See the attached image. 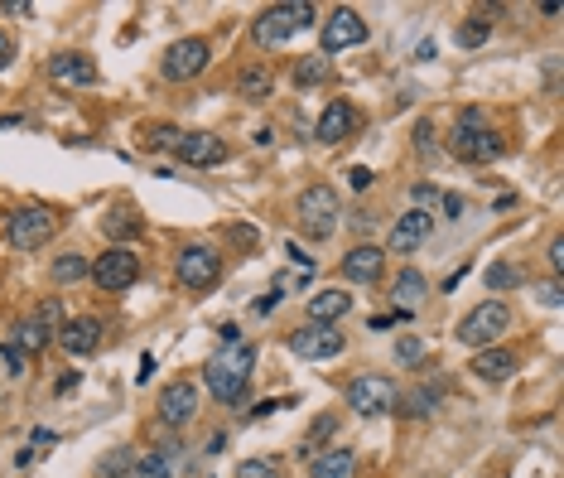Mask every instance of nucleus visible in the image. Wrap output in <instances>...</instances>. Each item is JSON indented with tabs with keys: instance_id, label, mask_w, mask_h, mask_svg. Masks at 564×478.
Wrapping results in <instances>:
<instances>
[{
	"instance_id": "obj_1",
	"label": "nucleus",
	"mask_w": 564,
	"mask_h": 478,
	"mask_svg": "<svg viewBox=\"0 0 564 478\" xmlns=\"http://www.w3.org/2000/svg\"><path fill=\"white\" fill-rule=\"evenodd\" d=\"M251 363H256V348H251V343H227L213 363L203 367L208 392H213L222 406H237L246 396V382H251Z\"/></svg>"
},
{
	"instance_id": "obj_2",
	"label": "nucleus",
	"mask_w": 564,
	"mask_h": 478,
	"mask_svg": "<svg viewBox=\"0 0 564 478\" xmlns=\"http://www.w3.org/2000/svg\"><path fill=\"white\" fill-rule=\"evenodd\" d=\"M309 25H314V5H309V0H290V5H270V10H261L256 25H251V34H256L261 49H280V44H290V39L304 34Z\"/></svg>"
},
{
	"instance_id": "obj_3",
	"label": "nucleus",
	"mask_w": 564,
	"mask_h": 478,
	"mask_svg": "<svg viewBox=\"0 0 564 478\" xmlns=\"http://www.w3.org/2000/svg\"><path fill=\"white\" fill-rule=\"evenodd\" d=\"M449 150H454L458 160H468V165H492L497 155H502V141L492 136V126L483 121V112H468L454 121V136H449Z\"/></svg>"
},
{
	"instance_id": "obj_4",
	"label": "nucleus",
	"mask_w": 564,
	"mask_h": 478,
	"mask_svg": "<svg viewBox=\"0 0 564 478\" xmlns=\"http://www.w3.org/2000/svg\"><path fill=\"white\" fill-rule=\"evenodd\" d=\"M511 329V310L502 300H483L478 310H468L458 319V343H468V348H492V338H502Z\"/></svg>"
},
{
	"instance_id": "obj_5",
	"label": "nucleus",
	"mask_w": 564,
	"mask_h": 478,
	"mask_svg": "<svg viewBox=\"0 0 564 478\" xmlns=\"http://www.w3.org/2000/svg\"><path fill=\"white\" fill-rule=\"evenodd\" d=\"M54 232H58V218L49 208H39V203L15 208V213H10V227H5V237H10L15 252H34V247L54 242Z\"/></svg>"
},
{
	"instance_id": "obj_6",
	"label": "nucleus",
	"mask_w": 564,
	"mask_h": 478,
	"mask_svg": "<svg viewBox=\"0 0 564 478\" xmlns=\"http://www.w3.org/2000/svg\"><path fill=\"white\" fill-rule=\"evenodd\" d=\"M299 227L309 232V237H328L333 227H338V194L328 189V184H309L304 194H299Z\"/></svg>"
},
{
	"instance_id": "obj_7",
	"label": "nucleus",
	"mask_w": 564,
	"mask_h": 478,
	"mask_svg": "<svg viewBox=\"0 0 564 478\" xmlns=\"http://www.w3.org/2000/svg\"><path fill=\"white\" fill-rule=\"evenodd\" d=\"M396 401H401V392H396V382L391 377H357L348 387V406L357 411V416H386V411H396Z\"/></svg>"
},
{
	"instance_id": "obj_8",
	"label": "nucleus",
	"mask_w": 564,
	"mask_h": 478,
	"mask_svg": "<svg viewBox=\"0 0 564 478\" xmlns=\"http://www.w3.org/2000/svg\"><path fill=\"white\" fill-rule=\"evenodd\" d=\"M362 39H367V20H362V15H357V10H348V5H343V10H333V15H328V20H323V29H319V54L328 58V54H343V49H357V44H362Z\"/></svg>"
},
{
	"instance_id": "obj_9",
	"label": "nucleus",
	"mask_w": 564,
	"mask_h": 478,
	"mask_svg": "<svg viewBox=\"0 0 564 478\" xmlns=\"http://www.w3.org/2000/svg\"><path fill=\"white\" fill-rule=\"evenodd\" d=\"M92 281L102 285V290H131L140 281V256L131 247H111V252L97 256V266L87 271Z\"/></svg>"
},
{
	"instance_id": "obj_10",
	"label": "nucleus",
	"mask_w": 564,
	"mask_h": 478,
	"mask_svg": "<svg viewBox=\"0 0 564 478\" xmlns=\"http://www.w3.org/2000/svg\"><path fill=\"white\" fill-rule=\"evenodd\" d=\"M203 68H208V39H179V44L164 49L160 73L169 83H193Z\"/></svg>"
},
{
	"instance_id": "obj_11",
	"label": "nucleus",
	"mask_w": 564,
	"mask_h": 478,
	"mask_svg": "<svg viewBox=\"0 0 564 478\" xmlns=\"http://www.w3.org/2000/svg\"><path fill=\"white\" fill-rule=\"evenodd\" d=\"M343 343H348V338H343L338 324H309V329H299V334L290 338V353L304 358V363H323V358H338Z\"/></svg>"
},
{
	"instance_id": "obj_12",
	"label": "nucleus",
	"mask_w": 564,
	"mask_h": 478,
	"mask_svg": "<svg viewBox=\"0 0 564 478\" xmlns=\"http://www.w3.org/2000/svg\"><path fill=\"white\" fill-rule=\"evenodd\" d=\"M217 276H222V256L213 247H184L179 252V281L188 290H213Z\"/></svg>"
},
{
	"instance_id": "obj_13",
	"label": "nucleus",
	"mask_w": 564,
	"mask_h": 478,
	"mask_svg": "<svg viewBox=\"0 0 564 478\" xmlns=\"http://www.w3.org/2000/svg\"><path fill=\"white\" fill-rule=\"evenodd\" d=\"M198 416V387L193 382H169L160 392V421L169 425V430H179V425H188Z\"/></svg>"
},
{
	"instance_id": "obj_14",
	"label": "nucleus",
	"mask_w": 564,
	"mask_h": 478,
	"mask_svg": "<svg viewBox=\"0 0 564 478\" xmlns=\"http://www.w3.org/2000/svg\"><path fill=\"white\" fill-rule=\"evenodd\" d=\"M174 155H179L184 165H222V160H227V145H222V136H208V131H188V136H179Z\"/></svg>"
},
{
	"instance_id": "obj_15",
	"label": "nucleus",
	"mask_w": 564,
	"mask_h": 478,
	"mask_svg": "<svg viewBox=\"0 0 564 478\" xmlns=\"http://www.w3.org/2000/svg\"><path fill=\"white\" fill-rule=\"evenodd\" d=\"M58 343H63L73 358H87V353H97V343H102V324H97L92 314H82V319H63Z\"/></svg>"
},
{
	"instance_id": "obj_16",
	"label": "nucleus",
	"mask_w": 564,
	"mask_h": 478,
	"mask_svg": "<svg viewBox=\"0 0 564 478\" xmlns=\"http://www.w3.org/2000/svg\"><path fill=\"white\" fill-rule=\"evenodd\" d=\"M381 271H386V252L372 247V242H362V247H352V252L343 256V276H348V281L376 285L381 281Z\"/></svg>"
},
{
	"instance_id": "obj_17",
	"label": "nucleus",
	"mask_w": 564,
	"mask_h": 478,
	"mask_svg": "<svg viewBox=\"0 0 564 478\" xmlns=\"http://www.w3.org/2000/svg\"><path fill=\"white\" fill-rule=\"evenodd\" d=\"M430 213L425 208H410V213H401V223L391 227V242H386V252H415L425 237H430Z\"/></svg>"
},
{
	"instance_id": "obj_18",
	"label": "nucleus",
	"mask_w": 564,
	"mask_h": 478,
	"mask_svg": "<svg viewBox=\"0 0 564 478\" xmlns=\"http://www.w3.org/2000/svg\"><path fill=\"white\" fill-rule=\"evenodd\" d=\"M49 78H54L58 87H92L97 83V63L87 54H58L54 63H49Z\"/></svg>"
},
{
	"instance_id": "obj_19",
	"label": "nucleus",
	"mask_w": 564,
	"mask_h": 478,
	"mask_svg": "<svg viewBox=\"0 0 564 478\" xmlns=\"http://www.w3.org/2000/svg\"><path fill=\"white\" fill-rule=\"evenodd\" d=\"M357 121H362V116H357L352 102H333V107L319 116V131H314V136H319L323 145H338V141H348L352 131H357Z\"/></svg>"
},
{
	"instance_id": "obj_20",
	"label": "nucleus",
	"mask_w": 564,
	"mask_h": 478,
	"mask_svg": "<svg viewBox=\"0 0 564 478\" xmlns=\"http://www.w3.org/2000/svg\"><path fill=\"white\" fill-rule=\"evenodd\" d=\"M348 310H352L348 290H319V295L309 300V319H314V324H338Z\"/></svg>"
},
{
	"instance_id": "obj_21",
	"label": "nucleus",
	"mask_w": 564,
	"mask_h": 478,
	"mask_svg": "<svg viewBox=\"0 0 564 478\" xmlns=\"http://www.w3.org/2000/svg\"><path fill=\"white\" fill-rule=\"evenodd\" d=\"M473 372H478L483 382H507L511 372H516V353H507V348H483V353L473 358Z\"/></svg>"
},
{
	"instance_id": "obj_22",
	"label": "nucleus",
	"mask_w": 564,
	"mask_h": 478,
	"mask_svg": "<svg viewBox=\"0 0 564 478\" xmlns=\"http://www.w3.org/2000/svg\"><path fill=\"white\" fill-rule=\"evenodd\" d=\"M357 474V459H352V450H328L314 459V474L309 478H352Z\"/></svg>"
},
{
	"instance_id": "obj_23",
	"label": "nucleus",
	"mask_w": 564,
	"mask_h": 478,
	"mask_svg": "<svg viewBox=\"0 0 564 478\" xmlns=\"http://www.w3.org/2000/svg\"><path fill=\"white\" fill-rule=\"evenodd\" d=\"M270 83H275V78H270L266 63H251L242 78H237V92H242L246 102H261V97H270Z\"/></svg>"
},
{
	"instance_id": "obj_24",
	"label": "nucleus",
	"mask_w": 564,
	"mask_h": 478,
	"mask_svg": "<svg viewBox=\"0 0 564 478\" xmlns=\"http://www.w3.org/2000/svg\"><path fill=\"white\" fill-rule=\"evenodd\" d=\"M391 295H396V305H401V310L410 314V310H415V305H420V295H425V276L405 266L401 276H396V290H391Z\"/></svg>"
},
{
	"instance_id": "obj_25",
	"label": "nucleus",
	"mask_w": 564,
	"mask_h": 478,
	"mask_svg": "<svg viewBox=\"0 0 564 478\" xmlns=\"http://www.w3.org/2000/svg\"><path fill=\"white\" fill-rule=\"evenodd\" d=\"M49 338H54V334H49V329H44V324H39L34 314L15 324V348H20V353H39V348H44Z\"/></svg>"
},
{
	"instance_id": "obj_26",
	"label": "nucleus",
	"mask_w": 564,
	"mask_h": 478,
	"mask_svg": "<svg viewBox=\"0 0 564 478\" xmlns=\"http://www.w3.org/2000/svg\"><path fill=\"white\" fill-rule=\"evenodd\" d=\"M328 73H333V63H328L323 54L299 58V68H295V87H319V83H328Z\"/></svg>"
},
{
	"instance_id": "obj_27",
	"label": "nucleus",
	"mask_w": 564,
	"mask_h": 478,
	"mask_svg": "<svg viewBox=\"0 0 564 478\" xmlns=\"http://www.w3.org/2000/svg\"><path fill=\"white\" fill-rule=\"evenodd\" d=\"M102 227H107V237H111V242H126V237H135V232H140L145 223L135 218L131 208H111V213H107V223H102Z\"/></svg>"
},
{
	"instance_id": "obj_28",
	"label": "nucleus",
	"mask_w": 564,
	"mask_h": 478,
	"mask_svg": "<svg viewBox=\"0 0 564 478\" xmlns=\"http://www.w3.org/2000/svg\"><path fill=\"white\" fill-rule=\"evenodd\" d=\"M492 20H497V10H478V15H473V25H463V29H458V44L478 49V44L487 39V29H492Z\"/></svg>"
},
{
	"instance_id": "obj_29",
	"label": "nucleus",
	"mask_w": 564,
	"mask_h": 478,
	"mask_svg": "<svg viewBox=\"0 0 564 478\" xmlns=\"http://www.w3.org/2000/svg\"><path fill=\"white\" fill-rule=\"evenodd\" d=\"M87 271H92V266H87V261H82L78 252H68V256H58V261H54V281H58V285H73V281H82Z\"/></svg>"
},
{
	"instance_id": "obj_30",
	"label": "nucleus",
	"mask_w": 564,
	"mask_h": 478,
	"mask_svg": "<svg viewBox=\"0 0 564 478\" xmlns=\"http://www.w3.org/2000/svg\"><path fill=\"white\" fill-rule=\"evenodd\" d=\"M135 478H174V464L160 450H150L145 459H135Z\"/></svg>"
},
{
	"instance_id": "obj_31",
	"label": "nucleus",
	"mask_w": 564,
	"mask_h": 478,
	"mask_svg": "<svg viewBox=\"0 0 564 478\" xmlns=\"http://www.w3.org/2000/svg\"><path fill=\"white\" fill-rule=\"evenodd\" d=\"M135 469V454L121 445V450H111L107 459H102V478H126Z\"/></svg>"
},
{
	"instance_id": "obj_32",
	"label": "nucleus",
	"mask_w": 564,
	"mask_h": 478,
	"mask_svg": "<svg viewBox=\"0 0 564 478\" xmlns=\"http://www.w3.org/2000/svg\"><path fill=\"white\" fill-rule=\"evenodd\" d=\"M237 478H280V459H242Z\"/></svg>"
},
{
	"instance_id": "obj_33",
	"label": "nucleus",
	"mask_w": 564,
	"mask_h": 478,
	"mask_svg": "<svg viewBox=\"0 0 564 478\" xmlns=\"http://www.w3.org/2000/svg\"><path fill=\"white\" fill-rule=\"evenodd\" d=\"M184 131H174V126H150L145 131V150H174Z\"/></svg>"
},
{
	"instance_id": "obj_34",
	"label": "nucleus",
	"mask_w": 564,
	"mask_h": 478,
	"mask_svg": "<svg viewBox=\"0 0 564 478\" xmlns=\"http://www.w3.org/2000/svg\"><path fill=\"white\" fill-rule=\"evenodd\" d=\"M511 285H516V266L492 261V266H487V290H511Z\"/></svg>"
},
{
	"instance_id": "obj_35",
	"label": "nucleus",
	"mask_w": 564,
	"mask_h": 478,
	"mask_svg": "<svg viewBox=\"0 0 564 478\" xmlns=\"http://www.w3.org/2000/svg\"><path fill=\"white\" fill-rule=\"evenodd\" d=\"M333 425H338V416H319V421L309 425V440L299 445V454H314V445H319L323 435H333Z\"/></svg>"
},
{
	"instance_id": "obj_36",
	"label": "nucleus",
	"mask_w": 564,
	"mask_h": 478,
	"mask_svg": "<svg viewBox=\"0 0 564 478\" xmlns=\"http://www.w3.org/2000/svg\"><path fill=\"white\" fill-rule=\"evenodd\" d=\"M401 411H410V416H430L434 411V392H410L405 401H396Z\"/></svg>"
},
{
	"instance_id": "obj_37",
	"label": "nucleus",
	"mask_w": 564,
	"mask_h": 478,
	"mask_svg": "<svg viewBox=\"0 0 564 478\" xmlns=\"http://www.w3.org/2000/svg\"><path fill=\"white\" fill-rule=\"evenodd\" d=\"M34 319H39V324H44V329H63V305H58V300H44V305H39V314H34Z\"/></svg>"
},
{
	"instance_id": "obj_38",
	"label": "nucleus",
	"mask_w": 564,
	"mask_h": 478,
	"mask_svg": "<svg viewBox=\"0 0 564 478\" xmlns=\"http://www.w3.org/2000/svg\"><path fill=\"white\" fill-rule=\"evenodd\" d=\"M396 358H401V363H420V358H425V343H420V338H401V343H396Z\"/></svg>"
},
{
	"instance_id": "obj_39",
	"label": "nucleus",
	"mask_w": 564,
	"mask_h": 478,
	"mask_svg": "<svg viewBox=\"0 0 564 478\" xmlns=\"http://www.w3.org/2000/svg\"><path fill=\"white\" fill-rule=\"evenodd\" d=\"M0 358H5V367H10V372H25V353H20L15 343H5V348H0Z\"/></svg>"
},
{
	"instance_id": "obj_40",
	"label": "nucleus",
	"mask_w": 564,
	"mask_h": 478,
	"mask_svg": "<svg viewBox=\"0 0 564 478\" xmlns=\"http://www.w3.org/2000/svg\"><path fill=\"white\" fill-rule=\"evenodd\" d=\"M348 184H352V189H367V184H372V169H367V165H352L348 169Z\"/></svg>"
},
{
	"instance_id": "obj_41",
	"label": "nucleus",
	"mask_w": 564,
	"mask_h": 478,
	"mask_svg": "<svg viewBox=\"0 0 564 478\" xmlns=\"http://www.w3.org/2000/svg\"><path fill=\"white\" fill-rule=\"evenodd\" d=\"M10 58H15V39H10V34L0 29V73L10 68Z\"/></svg>"
},
{
	"instance_id": "obj_42",
	"label": "nucleus",
	"mask_w": 564,
	"mask_h": 478,
	"mask_svg": "<svg viewBox=\"0 0 564 478\" xmlns=\"http://www.w3.org/2000/svg\"><path fill=\"white\" fill-rule=\"evenodd\" d=\"M540 300H545V305H560V300H564V295H560V281L540 285Z\"/></svg>"
},
{
	"instance_id": "obj_43",
	"label": "nucleus",
	"mask_w": 564,
	"mask_h": 478,
	"mask_svg": "<svg viewBox=\"0 0 564 478\" xmlns=\"http://www.w3.org/2000/svg\"><path fill=\"white\" fill-rule=\"evenodd\" d=\"M150 377H155V358H150V353H145V358H140V372H135V382H140V387H145V382H150Z\"/></svg>"
},
{
	"instance_id": "obj_44",
	"label": "nucleus",
	"mask_w": 564,
	"mask_h": 478,
	"mask_svg": "<svg viewBox=\"0 0 564 478\" xmlns=\"http://www.w3.org/2000/svg\"><path fill=\"white\" fill-rule=\"evenodd\" d=\"M275 305H280V290H270L266 300H256V314H270V310H275Z\"/></svg>"
},
{
	"instance_id": "obj_45",
	"label": "nucleus",
	"mask_w": 564,
	"mask_h": 478,
	"mask_svg": "<svg viewBox=\"0 0 564 478\" xmlns=\"http://www.w3.org/2000/svg\"><path fill=\"white\" fill-rule=\"evenodd\" d=\"M444 213H449V218H458V213H463V198H458V194H444Z\"/></svg>"
},
{
	"instance_id": "obj_46",
	"label": "nucleus",
	"mask_w": 564,
	"mask_h": 478,
	"mask_svg": "<svg viewBox=\"0 0 564 478\" xmlns=\"http://www.w3.org/2000/svg\"><path fill=\"white\" fill-rule=\"evenodd\" d=\"M270 141H275V131H266V126H261V131H256V136H251V145H256V150H266Z\"/></svg>"
},
{
	"instance_id": "obj_47",
	"label": "nucleus",
	"mask_w": 564,
	"mask_h": 478,
	"mask_svg": "<svg viewBox=\"0 0 564 478\" xmlns=\"http://www.w3.org/2000/svg\"><path fill=\"white\" fill-rule=\"evenodd\" d=\"M550 266H555V271H564V242H555V247H550Z\"/></svg>"
},
{
	"instance_id": "obj_48",
	"label": "nucleus",
	"mask_w": 564,
	"mask_h": 478,
	"mask_svg": "<svg viewBox=\"0 0 564 478\" xmlns=\"http://www.w3.org/2000/svg\"><path fill=\"white\" fill-rule=\"evenodd\" d=\"M430 136H434V131H430V121H420V150H434Z\"/></svg>"
},
{
	"instance_id": "obj_49",
	"label": "nucleus",
	"mask_w": 564,
	"mask_h": 478,
	"mask_svg": "<svg viewBox=\"0 0 564 478\" xmlns=\"http://www.w3.org/2000/svg\"><path fill=\"white\" fill-rule=\"evenodd\" d=\"M430 198H434V189H430V184H420V189H415V208H425Z\"/></svg>"
}]
</instances>
